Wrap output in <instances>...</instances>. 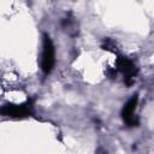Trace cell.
<instances>
[{
	"label": "cell",
	"mask_w": 154,
	"mask_h": 154,
	"mask_svg": "<svg viewBox=\"0 0 154 154\" xmlns=\"http://www.w3.org/2000/svg\"><path fill=\"white\" fill-rule=\"evenodd\" d=\"M55 52H54V46L51 40V37L47 34H43V40H42V59H41V69L43 73L48 75L54 66L55 63Z\"/></svg>",
	"instance_id": "cell-1"
},
{
	"label": "cell",
	"mask_w": 154,
	"mask_h": 154,
	"mask_svg": "<svg viewBox=\"0 0 154 154\" xmlns=\"http://www.w3.org/2000/svg\"><path fill=\"white\" fill-rule=\"evenodd\" d=\"M117 67L119 71H122L125 76V83L128 85L132 84V82L135 81V76L137 73V70H136V66L135 64L128 59V58H124V57H119L117 59Z\"/></svg>",
	"instance_id": "cell-3"
},
{
	"label": "cell",
	"mask_w": 154,
	"mask_h": 154,
	"mask_svg": "<svg viewBox=\"0 0 154 154\" xmlns=\"http://www.w3.org/2000/svg\"><path fill=\"white\" fill-rule=\"evenodd\" d=\"M0 113L6 116V117H12V118H23L26 117L31 113V107L30 103H20V105H13V103H7L4 105L0 108Z\"/></svg>",
	"instance_id": "cell-2"
},
{
	"label": "cell",
	"mask_w": 154,
	"mask_h": 154,
	"mask_svg": "<svg viewBox=\"0 0 154 154\" xmlns=\"http://www.w3.org/2000/svg\"><path fill=\"white\" fill-rule=\"evenodd\" d=\"M137 102H138V96H137V94H135L128 100V102L124 105V107L122 109V117L129 126H137L138 125L137 118L134 117V112L136 109Z\"/></svg>",
	"instance_id": "cell-4"
}]
</instances>
